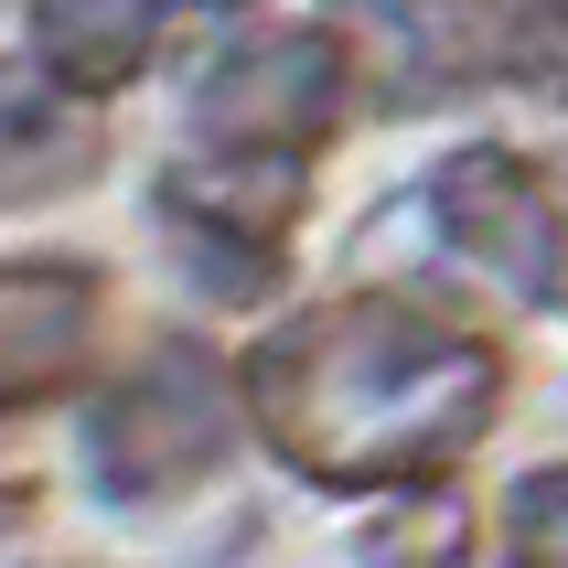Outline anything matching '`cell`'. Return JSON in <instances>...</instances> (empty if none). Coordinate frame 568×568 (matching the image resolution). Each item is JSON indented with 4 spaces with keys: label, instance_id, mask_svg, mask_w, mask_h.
<instances>
[{
    "label": "cell",
    "instance_id": "3",
    "mask_svg": "<svg viewBox=\"0 0 568 568\" xmlns=\"http://www.w3.org/2000/svg\"><path fill=\"white\" fill-rule=\"evenodd\" d=\"M344 119V43L333 32H247L204 64L193 87V129L215 151H290L312 161Z\"/></svg>",
    "mask_w": 568,
    "mask_h": 568
},
{
    "label": "cell",
    "instance_id": "6",
    "mask_svg": "<svg viewBox=\"0 0 568 568\" xmlns=\"http://www.w3.org/2000/svg\"><path fill=\"white\" fill-rule=\"evenodd\" d=\"M97 322H108V280L87 257H11L0 280V397L11 408H43L87 376Z\"/></svg>",
    "mask_w": 568,
    "mask_h": 568
},
{
    "label": "cell",
    "instance_id": "5",
    "mask_svg": "<svg viewBox=\"0 0 568 568\" xmlns=\"http://www.w3.org/2000/svg\"><path fill=\"white\" fill-rule=\"evenodd\" d=\"M301 193H312V161L193 140V151L161 172V215L183 225L193 247H215L225 268H268V247L301 225Z\"/></svg>",
    "mask_w": 568,
    "mask_h": 568
},
{
    "label": "cell",
    "instance_id": "10",
    "mask_svg": "<svg viewBox=\"0 0 568 568\" xmlns=\"http://www.w3.org/2000/svg\"><path fill=\"white\" fill-rule=\"evenodd\" d=\"M558 11H568V0H558Z\"/></svg>",
    "mask_w": 568,
    "mask_h": 568
},
{
    "label": "cell",
    "instance_id": "9",
    "mask_svg": "<svg viewBox=\"0 0 568 568\" xmlns=\"http://www.w3.org/2000/svg\"><path fill=\"white\" fill-rule=\"evenodd\" d=\"M505 568H568V462L505 494Z\"/></svg>",
    "mask_w": 568,
    "mask_h": 568
},
{
    "label": "cell",
    "instance_id": "7",
    "mask_svg": "<svg viewBox=\"0 0 568 568\" xmlns=\"http://www.w3.org/2000/svg\"><path fill=\"white\" fill-rule=\"evenodd\" d=\"M161 0H32V43H43V75L64 97H108L151 64Z\"/></svg>",
    "mask_w": 568,
    "mask_h": 568
},
{
    "label": "cell",
    "instance_id": "1",
    "mask_svg": "<svg viewBox=\"0 0 568 568\" xmlns=\"http://www.w3.org/2000/svg\"><path fill=\"white\" fill-rule=\"evenodd\" d=\"M236 376L247 429L322 494H429L505 418V344L408 290L290 312Z\"/></svg>",
    "mask_w": 568,
    "mask_h": 568
},
{
    "label": "cell",
    "instance_id": "8",
    "mask_svg": "<svg viewBox=\"0 0 568 568\" xmlns=\"http://www.w3.org/2000/svg\"><path fill=\"white\" fill-rule=\"evenodd\" d=\"M462 547H473V515H462L450 483H429L365 537V568H462Z\"/></svg>",
    "mask_w": 568,
    "mask_h": 568
},
{
    "label": "cell",
    "instance_id": "4",
    "mask_svg": "<svg viewBox=\"0 0 568 568\" xmlns=\"http://www.w3.org/2000/svg\"><path fill=\"white\" fill-rule=\"evenodd\" d=\"M429 215L483 280L547 301L558 290V257H568V183L537 172L526 151H450L429 172Z\"/></svg>",
    "mask_w": 568,
    "mask_h": 568
},
{
    "label": "cell",
    "instance_id": "2",
    "mask_svg": "<svg viewBox=\"0 0 568 568\" xmlns=\"http://www.w3.org/2000/svg\"><path fill=\"white\" fill-rule=\"evenodd\" d=\"M236 429H247V376L204 344H161L97 397L87 473L119 505H161V494H193L204 473H225Z\"/></svg>",
    "mask_w": 568,
    "mask_h": 568
}]
</instances>
